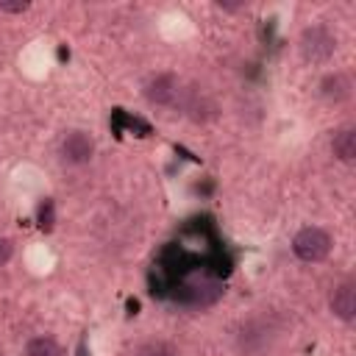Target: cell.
<instances>
[{
	"label": "cell",
	"instance_id": "obj_7",
	"mask_svg": "<svg viewBox=\"0 0 356 356\" xmlns=\"http://www.w3.org/2000/svg\"><path fill=\"white\" fill-rule=\"evenodd\" d=\"M331 150L339 161L350 164L356 159V131L353 128H342L334 134V142H331Z\"/></svg>",
	"mask_w": 356,
	"mask_h": 356
},
{
	"label": "cell",
	"instance_id": "obj_11",
	"mask_svg": "<svg viewBox=\"0 0 356 356\" xmlns=\"http://www.w3.org/2000/svg\"><path fill=\"white\" fill-rule=\"evenodd\" d=\"M53 200H44L42 206H39V225L44 228V231H50L53 228Z\"/></svg>",
	"mask_w": 356,
	"mask_h": 356
},
{
	"label": "cell",
	"instance_id": "obj_4",
	"mask_svg": "<svg viewBox=\"0 0 356 356\" xmlns=\"http://www.w3.org/2000/svg\"><path fill=\"white\" fill-rule=\"evenodd\" d=\"M328 309H331L334 317H339V320H345V323H350V320L356 317V286H353L350 278L342 281V284H337V286L331 289Z\"/></svg>",
	"mask_w": 356,
	"mask_h": 356
},
{
	"label": "cell",
	"instance_id": "obj_14",
	"mask_svg": "<svg viewBox=\"0 0 356 356\" xmlns=\"http://www.w3.org/2000/svg\"><path fill=\"white\" fill-rule=\"evenodd\" d=\"M214 6H217V8H222V11H239V8H245L248 3H242V0H239V3H231V0H217Z\"/></svg>",
	"mask_w": 356,
	"mask_h": 356
},
{
	"label": "cell",
	"instance_id": "obj_6",
	"mask_svg": "<svg viewBox=\"0 0 356 356\" xmlns=\"http://www.w3.org/2000/svg\"><path fill=\"white\" fill-rule=\"evenodd\" d=\"M350 92H353V81H350L348 72L337 70V72H328L320 81V97L328 100V103H342V100L350 97Z\"/></svg>",
	"mask_w": 356,
	"mask_h": 356
},
{
	"label": "cell",
	"instance_id": "obj_9",
	"mask_svg": "<svg viewBox=\"0 0 356 356\" xmlns=\"http://www.w3.org/2000/svg\"><path fill=\"white\" fill-rule=\"evenodd\" d=\"M25 356H64V350L53 337H33L25 345Z\"/></svg>",
	"mask_w": 356,
	"mask_h": 356
},
{
	"label": "cell",
	"instance_id": "obj_5",
	"mask_svg": "<svg viewBox=\"0 0 356 356\" xmlns=\"http://www.w3.org/2000/svg\"><path fill=\"white\" fill-rule=\"evenodd\" d=\"M145 97L150 100V103H156V106H170L172 100H175V95H178V81H175V75H170V72H156L153 78H147V83H145Z\"/></svg>",
	"mask_w": 356,
	"mask_h": 356
},
{
	"label": "cell",
	"instance_id": "obj_2",
	"mask_svg": "<svg viewBox=\"0 0 356 356\" xmlns=\"http://www.w3.org/2000/svg\"><path fill=\"white\" fill-rule=\"evenodd\" d=\"M292 250L300 261H323L331 253V234L320 225H306L295 234L292 239Z\"/></svg>",
	"mask_w": 356,
	"mask_h": 356
},
{
	"label": "cell",
	"instance_id": "obj_1",
	"mask_svg": "<svg viewBox=\"0 0 356 356\" xmlns=\"http://www.w3.org/2000/svg\"><path fill=\"white\" fill-rule=\"evenodd\" d=\"M300 56L309 64H325L337 53V36L325 25H309L300 33Z\"/></svg>",
	"mask_w": 356,
	"mask_h": 356
},
{
	"label": "cell",
	"instance_id": "obj_3",
	"mask_svg": "<svg viewBox=\"0 0 356 356\" xmlns=\"http://www.w3.org/2000/svg\"><path fill=\"white\" fill-rule=\"evenodd\" d=\"M95 156V139L86 131H70L61 142V159L67 164H86Z\"/></svg>",
	"mask_w": 356,
	"mask_h": 356
},
{
	"label": "cell",
	"instance_id": "obj_8",
	"mask_svg": "<svg viewBox=\"0 0 356 356\" xmlns=\"http://www.w3.org/2000/svg\"><path fill=\"white\" fill-rule=\"evenodd\" d=\"M186 111H189V117L195 122H209V120L217 117V106L206 95H192V100L186 103Z\"/></svg>",
	"mask_w": 356,
	"mask_h": 356
},
{
	"label": "cell",
	"instance_id": "obj_13",
	"mask_svg": "<svg viewBox=\"0 0 356 356\" xmlns=\"http://www.w3.org/2000/svg\"><path fill=\"white\" fill-rule=\"evenodd\" d=\"M11 253H14V245H11V239L0 236V267H6V264H8Z\"/></svg>",
	"mask_w": 356,
	"mask_h": 356
},
{
	"label": "cell",
	"instance_id": "obj_12",
	"mask_svg": "<svg viewBox=\"0 0 356 356\" xmlns=\"http://www.w3.org/2000/svg\"><path fill=\"white\" fill-rule=\"evenodd\" d=\"M28 0H0V11H8V14H22L28 11Z\"/></svg>",
	"mask_w": 356,
	"mask_h": 356
},
{
	"label": "cell",
	"instance_id": "obj_10",
	"mask_svg": "<svg viewBox=\"0 0 356 356\" xmlns=\"http://www.w3.org/2000/svg\"><path fill=\"white\" fill-rule=\"evenodd\" d=\"M136 356H178V350L164 339H147L136 345Z\"/></svg>",
	"mask_w": 356,
	"mask_h": 356
}]
</instances>
